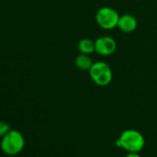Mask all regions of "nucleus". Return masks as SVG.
<instances>
[{
    "label": "nucleus",
    "instance_id": "obj_2",
    "mask_svg": "<svg viewBox=\"0 0 157 157\" xmlns=\"http://www.w3.org/2000/svg\"><path fill=\"white\" fill-rule=\"evenodd\" d=\"M25 147V139L21 132L17 129H10L0 141V149L10 156L20 154Z\"/></svg>",
    "mask_w": 157,
    "mask_h": 157
},
{
    "label": "nucleus",
    "instance_id": "obj_1",
    "mask_svg": "<svg viewBox=\"0 0 157 157\" xmlns=\"http://www.w3.org/2000/svg\"><path fill=\"white\" fill-rule=\"evenodd\" d=\"M116 145L128 152H140L145 146V139L139 130L126 129L116 140Z\"/></svg>",
    "mask_w": 157,
    "mask_h": 157
},
{
    "label": "nucleus",
    "instance_id": "obj_10",
    "mask_svg": "<svg viewBox=\"0 0 157 157\" xmlns=\"http://www.w3.org/2000/svg\"><path fill=\"white\" fill-rule=\"evenodd\" d=\"M125 157H141L139 152H128Z\"/></svg>",
    "mask_w": 157,
    "mask_h": 157
},
{
    "label": "nucleus",
    "instance_id": "obj_4",
    "mask_svg": "<svg viewBox=\"0 0 157 157\" xmlns=\"http://www.w3.org/2000/svg\"><path fill=\"white\" fill-rule=\"evenodd\" d=\"M119 14L110 7H103L99 9L95 14V21L98 26L104 30H112L117 27Z\"/></svg>",
    "mask_w": 157,
    "mask_h": 157
},
{
    "label": "nucleus",
    "instance_id": "obj_6",
    "mask_svg": "<svg viewBox=\"0 0 157 157\" xmlns=\"http://www.w3.org/2000/svg\"><path fill=\"white\" fill-rule=\"evenodd\" d=\"M138 26V21L131 14H123L119 17L117 28L125 33H133Z\"/></svg>",
    "mask_w": 157,
    "mask_h": 157
},
{
    "label": "nucleus",
    "instance_id": "obj_3",
    "mask_svg": "<svg viewBox=\"0 0 157 157\" xmlns=\"http://www.w3.org/2000/svg\"><path fill=\"white\" fill-rule=\"evenodd\" d=\"M92 81L100 87H105L112 82L113 71L110 66L103 61L94 62L89 70Z\"/></svg>",
    "mask_w": 157,
    "mask_h": 157
},
{
    "label": "nucleus",
    "instance_id": "obj_9",
    "mask_svg": "<svg viewBox=\"0 0 157 157\" xmlns=\"http://www.w3.org/2000/svg\"><path fill=\"white\" fill-rule=\"evenodd\" d=\"M10 129L11 128L7 122H5L3 120H0V138H3Z\"/></svg>",
    "mask_w": 157,
    "mask_h": 157
},
{
    "label": "nucleus",
    "instance_id": "obj_7",
    "mask_svg": "<svg viewBox=\"0 0 157 157\" xmlns=\"http://www.w3.org/2000/svg\"><path fill=\"white\" fill-rule=\"evenodd\" d=\"M94 62L92 58L90 57V55H84V54H80L76 58H75V65L76 67L83 71H89L90 68L92 67Z\"/></svg>",
    "mask_w": 157,
    "mask_h": 157
},
{
    "label": "nucleus",
    "instance_id": "obj_5",
    "mask_svg": "<svg viewBox=\"0 0 157 157\" xmlns=\"http://www.w3.org/2000/svg\"><path fill=\"white\" fill-rule=\"evenodd\" d=\"M95 52L103 56L113 55L117 50V42L111 36H101L94 42Z\"/></svg>",
    "mask_w": 157,
    "mask_h": 157
},
{
    "label": "nucleus",
    "instance_id": "obj_8",
    "mask_svg": "<svg viewBox=\"0 0 157 157\" xmlns=\"http://www.w3.org/2000/svg\"><path fill=\"white\" fill-rule=\"evenodd\" d=\"M78 50L81 54L92 55L95 52V44L88 38H83L78 44Z\"/></svg>",
    "mask_w": 157,
    "mask_h": 157
}]
</instances>
